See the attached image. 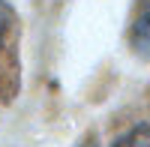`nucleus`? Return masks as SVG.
Here are the masks:
<instances>
[{
    "label": "nucleus",
    "mask_w": 150,
    "mask_h": 147,
    "mask_svg": "<svg viewBox=\"0 0 150 147\" xmlns=\"http://www.w3.org/2000/svg\"><path fill=\"white\" fill-rule=\"evenodd\" d=\"M129 45L141 60H150V9H144L135 18L132 30H129Z\"/></svg>",
    "instance_id": "obj_1"
},
{
    "label": "nucleus",
    "mask_w": 150,
    "mask_h": 147,
    "mask_svg": "<svg viewBox=\"0 0 150 147\" xmlns=\"http://www.w3.org/2000/svg\"><path fill=\"white\" fill-rule=\"evenodd\" d=\"M111 147H150V123H135L123 135L114 138Z\"/></svg>",
    "instance_id": "obj_2"
},
{
    "label": "nucleus",
    "mask_w": 150,
    "mask_h": 147,
    "mask_svg": "<svg viewBox=\"0 0 150 147\" xmlns=\"http://www.w3.org/2000/svg\"><path fill=\"white\" fill-rule=\"evenodd\" d=\"M9 24H12V12L6 9L3 0H0V42H3V36H6V30H9Z\"/></svg>",
    "instance_id": "obj_3"
}]
</instances>
